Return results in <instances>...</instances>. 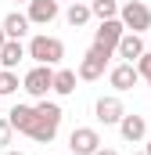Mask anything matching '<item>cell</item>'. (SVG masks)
<instances>
[{"mask_svg":"<svg viewBox=\"0 0 151 155\" xmlns=\"http://www.w3.org/2000/svg\"><path fill=\"white\" fill-rule=\"evenodd\" d=\"M61 105L58 101H47V97H40L36 105H33V126H29V134L25 137H33L36 144H50L54 137H58V130H61Z\"/></svg>","mask_w":151,"mask_h":155,"instance_id":"1","label":"cell"},{"mask_svg":"<svg viewBox=\"0 0 151 155\" xmlns=\"http://www.w3.org/2000/svg\"><path fill=\"white\" fill-rule=\"evenodd\" d=\"M25 58H33L36 65H61V58H65V43H61L58 36L36 33V36L25 43Z\"/></svg>","mask_w":151,"mask_h":155,"instance_id":"2","label":"cell"},{"mask_svg":"<svg viewBox=\"0 0 151 155\" xmlns=\"http://www.w3.org/2000/svg\"><path fill=\"white\" fill-rule=\"evenodd\" d=\"M119 22H122V29L126 33H151V7L144 0H126V4H119Z\"/></svg>","mask_w":151,"mask_h":155,"instance_id":"3","label":"cell"},{"mask_svg":"<svg viewBox=\"0 0 151 155\" xmlns=\"http://www.w3.org/2000/svg\"><path fill=\"white\" fill-rule=\"evenodd\" d=\"M122 33H126V29H122V22H119V18H104V22L94 29V43H90V47H94V51H101L104 58H112L115 47H119V40H122Z\"/></svg>","mask_w":151,"mask_h":155,"instance_id":"4","label":"cell"},{"mask_svg":"<svg viewBox=\"0 0 151 155\" xmlns=\"http://www.w3.org/2000/svg\"><path fill=\"white\" fill-rule=\"evenodd\" d=\"M50 87H54V65H33L25 76H22V90L29 94V97H47L50 94Z\"/></svg>","mask_w":151,"mask_h":155,"instance_id":"5","label":"cell"},{"mask_svg":"<svg viewBox=\"0 0 151 155\" xmlns=\"http://www.w3.org/2000/svg\"><path fill=\"white\" fill-rule=\"evenodd\" d=\"M97 148H101V134L94 126H76L69 134V152L72 155H94Z\"/></svg>","mask_w":151,"mask_h":155,"instance_id":"6","label":"cell"},{"mask_svg":"<svg viewBox=\"0 0 151 155\" xmlns=\"http://www.w3.org/2000/svg\"><path fill=\"white\" fill-rule=\"evenodd\" d=\"M108 61H112V58H104L101 51H94V47H90V51L79 58V69H76V76H79V79H86V83H94V79H101V76H104Z\"/></svg>","mask_w":151,"mask_h":155,"instance_id":"7","label":"cell"},{"mask_svg":"<svg viewBox=\"0 0 151 155\" xmlns=\"http://www.w3.org/2000/svg\"><path fill=\"white\" fill-rule=\"evenodd\" d=\"M58 15H61L58 0H29V7H25L29 25H50V22H58Z\"/></svg>","mask_w":151,"mask_h":155,"instance_id":"8","label":"cell"},{"mask_svg":"<svg viewBox=\"0 0 151 155\" xmlns=\"http://www.w3.org/2000/svg\"><path fill=\"white\" fill-rule=\"evenodd\" d=\"M108 83L115 87V94H126V90H133L137 83H140V72H137V65H130V61H119L108 69Z\"/></svg>","mask_w":151,"mask_h":155,"instance_id":"9","label":"cell"},{"mask_svg":"<svg viewBox=\"0 0 151 155\" xmlns=\"http://www.w3.org/2000/svg\"><path fill=\"white\" fill-rule=\"evenodd\" d=\"M94 116H97V123H104V126H115L119 119L126 116V108H122L119 94H104V97H97V105H94Z\"/></svg>","mask_w":151,"mask_h":155,"instance_id":"10","label":"cell"},{"mask_svg":"<svg viewBox=\"0 0 151 155\" xmlns=\"http://www.w3.org/2000/svg\"><path fill=\"white\" fill-rule=\"evenodd\" d=\"M115 126H119V134H122V141H126V144H140V141L148 137V119H144V116L126 112Z\"/></svg>","mask_w":151,"mask_h":155,"instance_id":"11","label":"cell"},{"mask_svg":"<svg viewBox=\"0 0 151 155\" xmlns=\"http://www.w3.org/2000/svg\"><path fill=\"white\" fill-rule=\"evenodd\" d=\"M148 47H144V40H140V33H122V40H119V47H115V58H122V61H137L140 54H144Z\"/></svg>","mask_w":151,"mask_h":155,"instance_id":"12","label":"cell"},{"mask_svg":"<svg viewBox=\"0 0 151 155\" xmlns=\"http://www.w3.org/2000/svg\"><path fill=\"white\" fill-rule=\"evenodd\" d=\"M0 29H4V36H7V40L29 36V18H25V11H11V15L0 22Z\"/></svg>","mask_w":151,"mask_h":155,"instance_id":"13","label":"cell"},{"mask_svg":"<svg viewBox=\"0 0 151 155\" xmlns=\"http://www.w3.org/2000/svg\"><path fill=\"white\" fill-rule=\"evenodd\" d=\"M25 61V43L22 40H7L0 47V69H18Z\"/></svg>","mask_w":151,"mask_h":155,"instance_id":"14","label":"cell"},{"mask_svg":"<svg viewBox=\"0 0 151 155\" xmlns=\"http://www.w3.org/2000/svg\"><path fill=\"white\" fill-rule=\"evenodd\" d=\"M76 69H54V87H50V94H58V97H69L76 94Z\"/></svg>","mask_w":151,"mask_h":155,"instance_id":"15","label":"cell"},{"mask_svg":"<svg viewBox=\"0 0 151 155\" xmlns=\"http://www.w3.org/2000/svg\"><path fill=\"white\" fill-rule=\"evenodd\" d=\"M7 123H11V130L29 134V126H33V105H14V108L7 112Z\"/></svg>","mask_w":151,"mask_h":155,"instance_id":"16","label":"cell"},{"mask_svg":"<svg viewBox=\"0 0 151 155\" xmlns=\"http://www.w3.org/2000/svg\"><path fill=\"white\" fill-rule=\"evenodd\" d=\"M90 18H94V15H90V4H83V0H76V4L65 7V22H69L72 29H83Z\"/></svg>","mask_w":151,"mask_h":155,"instance_id":"17","label":"cell"},{"mask_svg":"<svg viewBox=\"0 0 151 155\" xmlns=\"http://www.w3.org/2000/svg\"><path fill=\"white\" fill-rule=\"evenodd\" d=\"M90 15L97 22L104 18H119V0H90Z\"/></svg>","mask_w":151,"mask_h":155,"instance_id":"18","label":"cell"},{"mask_svg":"<svg viewBox=\"0 0 151 155\" xmlns=\"http://www.w3.org/2000/svg\"><path fill=\"white\" fill-rule=\"evenodd\" d=\"M22 90V79L14 69H0V97H11V94H18Z\"/></svg>","mask_w":151,"mask_h":155,"instance_id":"19","label":"cell"},{"mask_svg":"<svg viewBox=\"0 0 151 155\" xmlns=\"http://www.w3.org/2000/svg\"><path fill=\"white\" fill-rule=\"evenodd\" d=\"M133 65H137V72H140V79H144V83L151 87V51H144V54H140V58H137Z\"/></svg>","mask_w":151,"mask_h":155,"instance_id":"20","label":"cell"},{"mask_svg":"<svg viewBox=\"0 0 151 155\" xmlns=\"http://www.w3.org/2000/svg\"><path fill=\"white\" fill-rule=\"evenodd\" d=\"M11 137H14L11 123H7V116H0V148H7V144H11Z\"/></svg>","mask_w":151,"mask_h":155,"instance_id":"21","label":"cell"},{"mask_svg":"<svg viewBox=\"0 0 151 155\" xmlns=\"http://www.w3.org/2000/svg\"><path fill=\"white\" fill-rule=\"evenodd\" d=\"M94 155H119V152H115V148H97Z\"/></svg>","mask_w":151,"mask_h":155,"instance_id":"22","label":"cell"},{"mask_svg":"<svg viewBox=\"0 0 151 155\" xmlns=\"http://www.w3.org/2000/svg\"><path fill=\"white\" fill-rule=\"evenodd\" d=\"M4 43H7V36H4V29H0V47H4Z\"/></svg>","mask_w":151,"mask_h":155,"instance_id":"23","label":"cell"},{"mask_svg":"<svg viewBox=\"0 0 151 155\" xmlns=\"http://www.w3.org/2000/svg\"><path fill=\"white\" fill-rule=\"evenodd\" d=\"M4 155H22V152H11V148H4Z\"/></svg>","mask_w":151,"mask_h":155,"instance_id":"24","label":"cell"},{"mask_svg":"<svg viewBox=\"0 0 151 155\" xmlns=\"http://www.w3.org/2000/svg\"><path fill=\"white\" fill-rule=\"evenodd\" d=\"M144 155H151V141H148V144H144Z\"/></svg>","mask_w":151,"mask_h":155,"instance_id":"25","label":"cell"},{"mask_svg":"<svg viewBox=\"0 0 151 155\" xmlns=\"http://www.w3.org/2000/svg\"><path fill=\"white\" fill-rule=\"evenodd\" d=\"M58 4H76V0H58Z\"/></svg>","mask_w":151,"mask_h":155,"instance_id":"26","label":"cell"},{"mask_svg":"<svg viewBox=\"0 0 151 155\" xmlns=\"http://www.w3.org/2000/svg\"><path fill=\"white\" fill-rule=\"evenodd\" d=\"M14 4H29V0H14Z\"/></svg>","mask_w":151,"mask_h":155,"instance_id":"27","label":"cell"},{"mask_svg":"<svg viewBox=\"0 0 151 155\" xmlns=\"http://www.w3.org/2000/svg\"><path fill=\"white\" fill-rule=\"evenodd\" d=\"M130 155H144V152H130Z\"/></svg>","mask_w":151,"mask_h":155,"instance_id":"28","label":"cell"}]
</instances>
